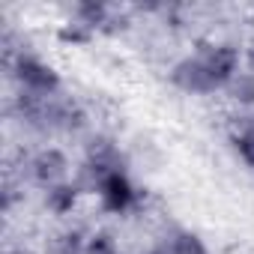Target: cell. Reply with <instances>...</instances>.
<instances>
[{
	"instance_id": "1",
	"label": "cell",
	"mask_w": 254,
	"mask_h": 254,
	"mask_svg": "<svg viewBox=\"0 0 254 254\" xmlns=\"http://www.w3.org/2000/svg\"><path fill=\"white\" fill-rule=\"evenodd\" d=\"M12 75L18 78L21 90H27V93L54 96L60 90V75L48 63H42L39 57H33V54H18L15 63H12Z\"/></svg>"
},
{
	"instance_id": "2",
	"label": "cell",
	"mask_w": 254,
	"mask_h": 254,
	"mask_svg": "<svg viewBox=\"0 0 254 254\" xmlns=\"http://www.w3.org/2000/svg\"><path fill=\"white\" fill-rule=\"evenodd\" d=\"M197 57H200V63H203V69H206V78H209L212 90L227 87V84L236 78L239 51H236L233 45H209V48H203Z\"/></svg>"
},
{
	"instance_id": "3",
	"label": "cell",
	"mask_w": 254,
	"mask_h": 254,
	"mask_svg": "<svg viewBox=\"0 0 254 254\" xmlns=\"http://www.w3.org/2000/svg\"><path fill=\"white\" fill-rule=\"evenodd\" d=\"M66 171H69V162H66L63 150H54V147L42 150V153L30 162V174H33V180H36L39 186H45V189L63 183Z\"/></svg>"
},
{
	"instance_id": "4",
	"label": "cell",
	"mask_w": 254,
	"mask_h": 254,
	"mask_svg": "<svg viewBox=\"0 0 254 254\" xmlns=\"http://www.w3.org/2000/svg\"><path fill=\"white\" fill-rule=\"evenodd\" d=\"M171 81H174V87H180L183 93H212V84H209L206 69H203V63H200L197 54L180 60V63L174 66V72H171Z\"/></svg>"
},
{
	"instance_id": "5",
	"label": "cell",
	"mask_w": 254,
	"mask_h": 254,
	"mask_svg": "<svg viewBox=\"0 0 254 254\" xmlns=\"http://www.w3.org/2000/svg\"><path fill=\"white\" fill-rule=\"evenodd\" d=\"M99 197H102L105 209H111V212H126V209H132L138 191H135V186L129 183V177H126V174H114V177H108V180L102 183Z\"/></svg>"
},
{
	"instance_id": "6",
	"label": "cell",
	"mask_w": 254,
	"mask_h": 254,
	"mask_svg": "<svg viewBox=\"0 0 254 254\" xmlns=\"http://www.w3.org/2000/svg\"><path fill=\"white\" fill-rule=\"evenodd\" d=\"M78 194H81L78 183H57V186L48 189V194H45V206H48L54 215H66V212L75 209Z\"/></svg>"
},
{
	"instance_id": "7",
	"label": "cell",
	"mask_w": 254,
	"mask_h": 254,
	"mask_svg": "<svg viewBox=\"0 0 254 254\" xmlns=\"http://www.w3.org/2000/svg\"><path fill=\"white\" fill-rule=\"evenodd\" d=\"M233 150L248 168H254V117H242V129L233 135Z\"/></svg>"
},
{
	"instance_id": "8",
	"label": "cell",
	"mask_w": 254,
	"mask_h": 254,
	"mask_svg": "<svg viewBox=\"0 0 254 254\" xmlns=\"http://www.w3.org/2000/svg\"><path fill=\"white\" fill-rule=\"evenodd\" d=\"M84 251H87V239H84L78 230L57 233V236L48 242V254H84Z\"/></svg>"
},
{
	"instance_id": "9",
	"label": "cell",
	"mask_w": 254,
	"mask_h": 254,
	"mask_svg": "<svg viewBox=\"0 0 254 254\" xmlns=\"http://www.w3.org/2000/svg\"><path fill=\"white\" fill-rule=\"evenodd\" d=\"M171 251L174 254H209L203 239L197 233H191V230H177L171 236Z\"/></svg>"
},
{
	"instance_id": "10",
	"label": "cell",
	"mask_w": 254,
	"mask_h": 254,
	"mask_svg": "<svg viewBox=\"0 0 254 254\" xmlns=\"http://www.w3.org/2000/svg\"><path fill=\"white\" fill-rule=\"evenodd\" d=\"M227 90L239 105H254V75L251 72H236V78L227 84Z\"/></svg>"
},
{
	"instance_id": "11",
	"label": "cell",
	"mask_w": 254,
	"mask_h": 254,
	"mask_svg": "<svg viewBox=\"0 0 254 254\" xmlns=\"http://www.w3.org/2000/svg\"><path fill=\"white\" fill-rule=\"evenodd\" d=\"M84 254H120V248L114 245V239L108 233H93L87 239V251Z\"/></svg>"
},
{
	"instance_id": "12",
	"label": "cell",
	"mask_w": 254,
	"mask_h": 254,
	"mask_svg": "<svg viewBox=\"0 0 254 254\" xmlns=\"http://www.w3.org/2000/svg\"><path fill=\"white\" fill-rule=\"evenodd\" d=\"M90 33H93V30H87L84 24L75 21V24H66V27L60 30V39H63V42H78V45H84V42H90Z\"/></svg>"
},
{
	"instance_id": "13",
	"label": "cell",
	"mask_w": 254,
	"mask_h": 254,
	"mask_svg": "<svg viewBox=\"0 0 254 254\" xmlns=\"http://www.w3.org/2000/svg\"><path fill=\"white\" fill-rule=\"evenodd\" d=\"M147 254H174V251H171V242H159V245H153Z\"/></svg>"
},
{
	"instance_id": "14",
	"label": "cell",
	"mask_w": 254,
	"mask_h": 254,
	"mask_svg": "<svg viewBox=\"0 0 254 254\" xmlns=\"http://www.w3.org/2000/svg\"><path fill=\"white\" fill-rule=\"evenodd\" d=\"M248 69H251V75H254V45H251V51H248Z\"/></svg>"
},
{
	"instance_id": "15",
	"label": "cell",
	"mask_w": 254,
	"mask_h": 254,
	"mask_svg": "<svg viewBox=\"0 0 254 254\" xmlns=\"http://www.w3.org/2000/svg\"><path fill=\"white\" fill-rule=\"evenodd\" d=\"M9 254H24V251H9Z\"/></svg>"
}]
</instances>
